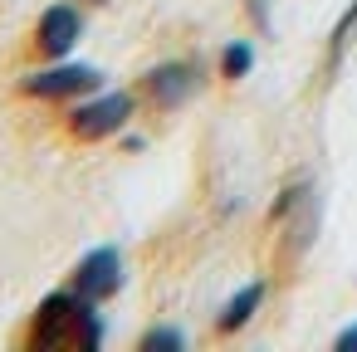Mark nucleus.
<instances>
[{"label": "nucleus", "mask_w": 357, "mask_h": 352, "mask_svg": "<svg viewBox=\"0 0 357 352\" xmlns=\"http://www.w3.org/2000/svg\"><path fill=\"white\" fill-rule=\"evenodd\" d=\"M25 342H30L35 352H64V347L93 352V347L103 342V313H98V303H89L84 293L54 289V293L40 298Z\"/></svg>", "instance_id": "nucleus-1"}, {"label": "nucleus", "mask_w": 357, "mask_h": 352, "mask_svg": "<svg viewBox=\"0 0 357 352\" xmlns=\"http://www.w3.org/2000/svg\"><path fill=\"white\" fill-rule=\"evenodd\" d=\"M132 118H137V93H128V89H98V93L69 103L64 132H69L74 142L93 147V142H108V137L128 132Z\"/></svg>", "instance_id": "nucleus-2"}, {"label": "nucleus", "mask_w": 357, "mask_h": 352, "mask_svg": "<svg viewBox=\"0 0 357 352\" xmlns=\"http://www.w3.org/2000/svg\"><path fill=\"white\" fill-rule=\"evenodd\" d=\"M98 89H103V74L93 64H74V59H54L20 79V98H35V103H79Z\"/></svg>", "instance_id": "nucleus-3"}, {"label": "nucleus", "mask_w": 357, "mask_h": 352, "mask_svg": "<svg viewBox=\"0 0 357 352\" xmlns=\"http://www.w3.org/2000/svg\"><path fill=\"white\" fill-rule=\"evenodd\" d=\"M79 40H84V10H79V0H54V6H45L40 20H35V30H30V45H35V54L45 64L69 59Z\"/></svg>", "instance_id": "nucleus-4"}, {"label": "nucleus", "mask_w": 357, "mask_h": 352, "mask_svg": "<svg viewBox=\"0 0 357 352\" xmlns=\"http://www.w3.org/2000/svg\"><path fill=\"white\" fill-rule=\"evenodd\" d=\"M123 279H128L123 250H118V245H93V250L74 264L69 289H74V293H84L89 303H108V298L123 289Z\"/></svg>", "instance_id": "nucleus-5"}, {"label": "nucleus", "mask_w": 357, "mask_h": 352, "mask_svg": "<svg viewBox=\"0 0 357 352\" xmlns=\"http://www.w3.org/2000/svg\"><path fill=\"white\" fill-rule=\"evenodd\" d=\"M191 93H196V64L191 59H162L137 84V98L147 108H157V113H176Z\"/></svg>", "instance_id": "nucleus-6"}, {"label": "nucleus", "mask_w": 357, "mask_h": 352, "mask_svg": "<svg viewBox=\"0 0 357 352\" xmlns=\"http://www.w3.org/2000/svg\"><path fill=\"white\" fill-rule=\"evenodd\" d=\"M264 293H269V284H264V279H255V284L235 289V293L220 303V313H215V332H220V337H230V332L250 328V318L264 308Z\"/></svg>", "instance_id": "nucleus-7"}, {"label": "nucleus", "mask_w": 357, "mask_h": 352, "mask_svg": "<svg viewBox=\"0 0 357 352\" xmlns=\"http://www.w3.org/2000/svg\"><path fill=\"white\" fill-rule=\"evenodd\" d=\"M250 69H255V45L250 40H230L220 49V79L225 84H240V79H250Z\"/></svg>", "instance_id": "nucleus-8"}, {"label": "nucleus", "mask_w": 357, "mask_h": 352, "mask_svg": "<svg viewBox=\"0 0 357 352\" xmlns=\"http://www.w3.org/2000/svg\"><path fill=\"white\" fill-rule=\"evenodd\" d=\"M352 35H357V0H347V10L337 15V25H333V35H328V69H333V64L347 54Z\"/></svg>", "instance_id": "nucleus-9"}, {"label": "nucleus", "mask_w": 357, "mask_h": 352, "mask_svg": "<svg viewBox=\"0 0 357 352\" xmlns=\"http://www.w3.org/2000/svg\"><path fill=\"white\" fill-rule=\"evenodd\" d=\"M137 347H142V352H181V347H186V332H181V328H147V332L137 337Z\"/></svg>", "instance_id": "nucleus-10"}, {"label": "nucleus", "mask_w": 357, "mask_h": 352, "mask_svg": "<svg viewBox=\"0 0 357 352\" xmlns=\"http://www.w3.org/2000/svg\"><path fill=\"white\" fill-rule=\"evenodd\" d=\"M333 347H337V352H357V323H352V328H342V332L333 337Z\"/></svg>", "instance_id": "nucleus-11"}, {"label": "nucleus", "mask_w": 357, "mask_h": 352, "mask_svg": "<svg viewBox=\"0 0 357 352\" xmlns=\"http://www.w3.org/2000/svg\"><path fill=\"white\" fill-rule=\"evenodd\" d=\"M79 6H108V0H79Z\"/></svg>", "instance_id": "nucleus-12"}]
</instances>
